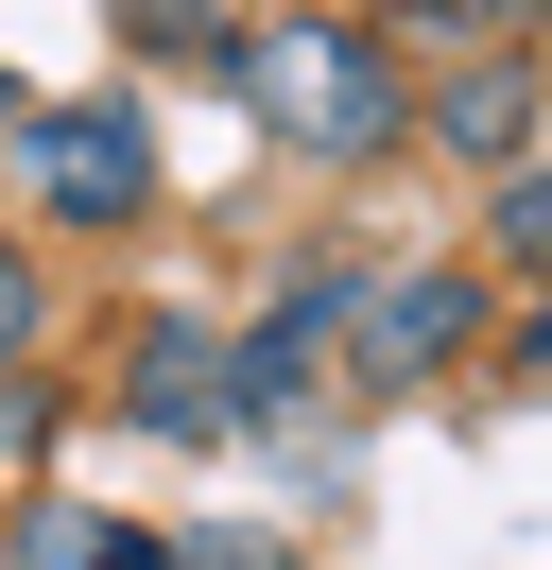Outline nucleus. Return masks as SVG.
Returning <instances> with one entry per match:
<instances>
[{"mask_svg": "<svg viewBox=\"0 0 552 570\" xmlns=\"http://www.w3.org/2000/svg\"><path fill=\"white\" fill-rule=\"evenodd\" d=\"M0 156H18V225H52V243H121L138 208H156V121H138V87H69V105H18L0 121Z\"/></svg>", "mask_w": 552, "mask_h": 570, "instance_id": "obj_2", "label": "nucleus"}, {"mask_svg": "<svg viewBox=\"0 0 552 570\" xmlns=\"http://www.w3.org/2000/svg\"><path fill=\"white\" fill-rule=\"evenodd\" d=\"M535 105H552L535 52H466V70L414 87V139H432L448 174H518V156H535Z\"/></svg>", "mask_w": 552, "mask_h": 570, "instance_id": "obj_4", "label": "nucleus"}, {"mask_svg": "<svg viewBox=\"0 0 552 570\" xmlns=\"http://www.w3.org/2000/svg\"><path fill=\"white\" fill-rule=\"evenodd\" d=\"M535 18H552V0H414V52H432V36H466V52H552Z\"/></svg>", "mask_w": 552, "mask_h": 570, "instance_id": "obj_9", "label": "nucleus"}, {"mask_svg": "<svg viewBox=\"0 0 552 570\" xmlns=\"http://www.w3.org/2000/svg\"><path fill=\"white\" fill-rule=\"evenodd\" d=\"M121 415L156 432V450H225V312H156V328H138Z\"/></svg>", "mask_w": 552, "mask_h": 570, "instance_id": "obj_5", "label": "nucleus"}, {"mask_svg": "<svg viewBox=\"0 0 552 570\" xmlns=\"http://www.w3.org/2000/svg\"><path fill=\"white\" fill-rule=\"evenodd\" d=\"M18 105H34V87H18V70H0V121H18Z\"/></svg>", "mask_w": 552, "mask_h": 570, "instance_id": "obj_14", "label": "nucleus"}, {"mask_svg": "<svg viewBox=\"0 0 552 570\" xmlns=\"http://www.w3.org/2000/svg\"><path fill=\"white\" fill-rule=\"evenodd\" d=\"M225 87L259 105V139L276 156H310V174H379V156L414 139V70H397V36L379 18H276V36H225Z\"/></svg>", "mask_w": 552, "mask_h": 570, "instance_id": "obj_1", "label": "nucleus"}, {"mask_svg": "<svg viewBox=\"0 0 552 570\" xmlns=\"http://www.w3.org/2000/svg\"><path fill=\"white\" fill-rule=\"evenodd\" d=\"M34 328H52V277H34V225H0V363H34Z\"/></svg>", "mask_w": 552, "mask_h": 570, "instance_id": "obj_11", "label": "nucleus"}, {"mask_svg": "<svg viewBox=\"0 0 552 570\" xmlns=\"http://www.w3.org/2000/svg\"><path fill=\"white\" fill-rule=\"evenodd\" d=\"M52 450H69V381H52V363H0V501H34Z\"/></svg>", "mask_w": 552, "mask_h": 570, "instance_id": "obj_8", "label": "nucleus"}, {"mask_svg": "<svg viewBox=\"0 0 552 570\" xmlns=\"http://www.w3.org/2000/svg\"><path fill=\"white\" fill-rule=\"evenodd\" d=\"M103 18H121L138 52H225L241 36V0H103Z\"/></svg>", "mask_w": 552, "mask_h": 570, "instance_id": "obj_10", "label": "nucleus"}, {"mask_svg": "<svg viewBox=\"0 0 552 570\" xmlns=\"http://www.w3.org/2000/svg\"><path fill=\"white\" fill-rule=\"evenodd\" d=\"M0 570H172V535L103 519V501H0Z\"/></svg>", "mask_w": 552, "mask_h": 570, "instance_id": "obj_6", "label": "nucleus"}, {"mask_svg": "<svg viewBox=\"0 0 552 570\" xmlns=\"http://www.w3.org/2000/svg\"><path fill=\"white\" fill-rule=\"evenodd\" d=\"M172 570H294L276 535H172Z\"/></svg>", "mask_w": 552, "mask_h": 570, "instance_id": "obj_13", "label": "nucleus"}, {"mask_svg": "<svg viewBox=\"0 0 552 570\" xmlns=\"http://www.w3.org/2000/svg\"><path fill=\"white\" fill-rule=\"evenodd\" d=\"M483 277H535L552 294V139L518 174H483Z\"/></svg>", "mask_w": 552, "mask_h": 570, "instance_id": "obj_7", "label": "nucleus"}, {"mask_svg": "<svg viewBox=\"0 0 552 570\" xmlns=\"http://www.w3.org/2000/svg\"><path fill=\"white\" fill-rule=\"evenodd\" d=\"M483 328H501V277H483V259H363L328 381L345 397H448L483 363Z\"/></svg>", "mask_w": 552, "mask_h": 570, "instance_id": "obj_3", "label": "nucleus"}, {"mask_svg": "<svg viewBox=\"0 0 552 570\" xmlns=\"http://www.w3.org/2000/svg\"><path fill=\"white\" fill-rule=\"evenodd\" d=\"M483 363H501V397H552V294H535L518 328H483Z\"/></svg>", "mask_w": 552, "mask_h": 570, "instance_id": "obj_12", "label": "nucleus"}]
</instances>
